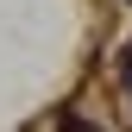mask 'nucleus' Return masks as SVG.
I'll return each mask as SVG.
<instances>
[{
	"label": "nucleus",
	"mask_w": 132,
	"mask_h": 132,
	"mask_svg": "<svg viewBox=\"0 0 132 132\" xmlns=\"http://www.w3.org/2000/svg\"><path fill=\"white\" fill-rule=\"evenodd\" d=\"M63 132H88V126H76V120H63Z\"/></svg>",
	"instance_id": "nucleus-1"
}]
</instances>
